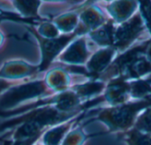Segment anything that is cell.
<instances>
[{"label": "cell", "mask_w": 151, "mask_h": 145, "mask_svg": "<svg viewBox=\"0 0 151 145\" xmlns=\"http://www.w3.org/2000/svg\"><path fill=\"white\" fill-rule=\"evenodd\" d=\"M79 113L80 111L63 112L58 105L40 107L1 123L0 133L10 131L17 127L12 134L11 141L42 137L48 129L72 120Z\"/></svg>", "instance_id": "6da1fadb"}, {"label": "cell", "mask_w": 151, "mask_h": 145, "mask_svg": "<svg viewBox=\"0 0 151 145\" xmlns=\"http://www.w3.org/2000/svg\"><path fill=\"white\" fill-rule=\"evenodd\" d=\"M149 107H151V104L146 99L125 103L103 109L96 120L104 122L111 132L125 133L134 128L138 113Z\"/></svg>", "instance_id": "7a4b0ae2"}, {"label": "cell", "mask_w": 151, "mask_h": 145, "mask_svg": "<svg viewBox=\"0 0 151 145\" xmlns=\"http://www.w3.org/2000/svg\"><path fill=\"white\" fill-rule=\"evenodd\" d=\"M56 94L45 80L30 81L13 87L0 96V112L15 109L22 105L41 97H47Z\"/></svg>", "instance_id": "3957f363"}, {"label": "cell", "mask_w": 151, "mask_h": 145, "mask_svg": "<svg viewBox=\"0 0 151 145\" xmlns=\"http://www.w3.org/2000/svg\"><path fill=\"white\" fill-rule=\"evenodd\" d=\"M34 35L36 36L40 43L41 51H42V62L38 66V71L42 72L49 68L55 58L65 49V47L78 35H81V32L78 28L75 29L73 33L64 35L61 36H57L54 38H45L40 35L37 32H34Z\"/></svg>", "instance_id": "277c9868"}, {"label": "cell", "mask_w": 151, "mask_h": 145, "mask_svg": "<svg viewBox=\"0 0 151 145\" xmlns=\"http://www.w3.org/2000/svg\"><path fill=\"white\" fill-rule=\"evenodd\" d=\"M151 43V40L144 42L141 44H138L132 49L125 51L123 54L119 56L114 62L107 68L106 71L100 76V78L109 79L110 81L117 78L122 77L127 68L141 56L145 55L147 53L148 48Z\"/></svg>", "instance_id": "5b68a950"}, {"label": "cell", "mask_w": 151, "mask_h": 145, "mask_svg": "<svg viewBox=\"0 0 151 145\" xmlns=\"http://www.w3.org/2000/svg\"><path fill=\"white\" fill-rule=\"evenodd\" d=\"M144 27V22L140 12L134 15L128 20L124 21L115 30L113 43L115 49L119 50L127 49L139 37L143 31Z\"/></svg>", "instance_id": "8992f818"}, {"label": "cell", "mask_w": 151, "mask_h": 145, "mask_svg": "<svg viewBox=\"0 0 151 145\" xmlns=\"http://www.w3.org/2000/svg\"><path fill=\"white\" fill-rule=\"evenodd\" d=\"M130 96V85L127 80L117 77L110 81L104 99L112 105H119L127 103Z\"/></svg>", "instance_id": "52a82bcc"}, {"label": "cell", "mask_w": 151, "mask_h": 145, "mask_svg": "<svg viewBox=\"0 0 151 145\" xmlns=\"http://www.w3.org/2000/svg\"><path fill=\"white\" fill-rule=\"evenodd\" d=\"M88 57V51L87 49L85 38L81 37L73 43L67 50H65L59 57V59L65 63L73 64V66H78V64L84 63Z\"/></svg>", "instance_id": "ba28073f"}, {"label": "cell", "mask_w": 151, "mask_h": 145, "mask_svg": "<svg viewBox=\"0 0 151 145\" xmlns=\"http://www.w3.org/2000/svg\"><path fill=\"white\" fill-rule=\"evenodd\" d=\"M115 53V50L111 48L100 50L97 51L88 61L87 65L88 74L94 76L95 78L100 77L104 69L109 66L112 57Z\"/></svg>", "instance_id": "9c48e42d"}, {"label": "cell", "mask_w": 151, "mask_h": 145, "mask_svg": "<svg viewBox=\"0 0 151 145\" xmlns=\"http://www.w3.org/2000/svg\"><path fill=\"white\" fill-rule=\"evenodd\" d=\"M75 120H70L60 125L55 126L48 129L41 137V143L42 145H61L64 142L65 136L68 134L73 128Z\"/></svg>", "instance_id": "30bf717a"}, {"label": "cell", "mask_w": 151, "mask_h": 145, "mask_svg": "<svg viewBox=\"0 0 151 145\" xmlns=\"http://www.w3.org/2000/svg\"><path fill=\"white\" fill-rule=\"evenodd\" d=\"M39 73L38 67L28 66L20 62H13L5 66L0 72L1 78H13L19 77V79H25V77L31 78V75Z\"/></svg>", "instance_id": "8fae6325"}, {"label": "cell", "mask_w": 151, "mask_h": 145, "mask_svg": "<svg viewBox=\"0 0 151 145\" xmlns=\"http://www.w3.org/2000/svg\"><path fill=\"white\" fill-rule=\"evenodd\" d=\"M115 30L112 21L110 20L100 27L90 32V36L93 41L99 45H113Z\"/></svg>", "instance_id": "7c38bea8"}, {"label": "cell", "mask_w": 151, "mask_h": 145, "mask_svg": "<svg viewBox=\"0 0 151 145\" xmlns=\"http://www.w3.org/2000/svg\"><path fill=\"white\" fill-rule=\"evenodd\" d=\"M151 72V62L144 55L139 57L126 71L121 77L125 80L141 79L142 76Z\"/></svg>", "instance_id": "4fadbf2b"}, {"label": "cell", "mask_w": 151, "mask_h": 145, "mask_svg": "<svg viewBox=\"0 0 151 145\" xmlns=\"http://www.w3.org/2000/svg\"><path fill=\"white\" fill-rule=\"evenodd\" d=\"M138 2H113L108 5V11L118 22H124L131 16Z\"/></svg>", "instance_id": "5bb4252c"}, {"label": "cell", "mask_w": 151, "mask_h": 145, "mask_svg": "<svg viewBox=\"0 0 151 145\" xmlns=\"http://www.w3.org/2000/svg\"><path fill=\"white\" fill-rule=\"evenodd\" d=\"M81 19L82 21L81 26L87 32L89 29L95 30L98 28V27L104 25V22H105L104 16L92 7H89V9L84 11L81 14Z\"/></svg>", "instance_id": "9a60e30c"}, {"label": "cell", "mask_w": 151, "mask_h": 145, "mask_svg": "<svg viewBox=\"0 0 151 145\" xmlns=\"http://www.w3.org/2000/svg\"><path fill=\"white\" fill-rule=\"evenodd\" d=\"M130 96L138 100L146 99L151 96V77L148 79H138L129 82Z\"/></svg>", "instance_id": "2e32d148"}, {"label": "cell", "mask_w": 151, "mask_h": 145, "mask_svg": "<svg viewBox=\"0 0 151 145\" xmlns=\"http://www.w3.org/2000/svg\"><path fill=\"white\" fill-rule=\"evenodd\" d=\"M105 88L102 82H92L81 85H76L73 88V91L80 97H88L99 94Z\"/></svg>", "instance_id": "e0dca14e"}, {"label": "cell", "mask_w": 151, "mask_h": 145, "mask_svg": "<svg viewBox=\"0 0 151 145\" xmlns=\"http://www.w3.org/2000/svg\"><path fill=\"white\" fill-rule=\"evenodd\" d=\"M124 140L127 145H151V135L133 128L124 133Z\"/></svg>", "instance_id": "ac0fdd59"}, {"label": "cell", "mask_w": 151, "mask_h": 145, "mask_svg": "<svg viewBox=\"0 0 151 145\" xmlns=\"http://www.w3.org/2000/svg\"><path fill=\"white\" fill-rule=\"evenodd\" d=\"M134 128L151 135V107L144 110L142 114H139L134 125Z\"/></svg>", "instance_id": "d6986e66"}, {"label": "cell", "mask_w": 151, "mask_h": 145, "mask_svg": "<svg viewBox=\"0 0 151 145\" xmlns=\"http://www.w3.org/2000/svg\"><path fill=\"white\" fill-rule=\"evenodd\" d=\"M12 5L16 6L17 8L21 11V12L27 16H36L37 15V10L39 5L41 4L40 2H24V1H18V2H12Z\"/></svg>", "instance_id": "ffe728a7"}, {"label": "cell", "mask_w": 151, "mask_h": 145, "mask_svg": "<svg viewBox=\"0 0 151 145\" xmlns=\"http://www.w3.org/2000/svg\"><path fill=\"white\" fill-rule=\"evenodd\" d=\"M138 4L140 7V14L142 18L144 25H146L151 34V2L140 1L138 2Z\"/></svg>", "instance_id": "44dd1931"}, {"label": "cell", "mask_w": 151, "mask_h": 145, "mask_svg": "<svg viewBox=\"0 0 151 145\" xmlns=\"http://www.w3.org/2000/svg\"><path fill=\"white\" fill-rule=\"evenodd\" d=\"M58 27L61 28L64 32H69L76 27L78 24L77 17L75 14H68L65 17H61L57 20Z\"/></svg>", "instance_id": "7402d4cb"}, {"label": "cell", "mask_w": 151, "mask_h": 145, "mask_svg": "<svg viewBox=\"0 0 151 145\" xmlns=\"http://www.w3.org/2000/svg\"><path fill=\"white\" fill-rule=\"evenodd\" d=\"M30 81L31 79L27 80L26 78L25 79H5V78L0 77V96L6 90H8L9 89L28 82Z\"/></svg>", "instance_id": "603a6c76"}, {"label": "cell", "mask_w": 151, "mask_h": 145, "mask_svg": "<svg viewBox=\"0 0 151 145\" xmlns=\"http://www.w3.org/2000/svg\"><path fill=\"white\" fill-rule=\"evenodd\" d=\"M41 139V137H34L29 139H24V140H17V141H10L5 142L4 145H35L38 141Z\"/></svg>", "instance_id": "cb8c5ba5"}, {"label": "cell", "mask_w": 151, "mask_h": 145, "mask_svg": "<svg viewBox=\"0 0 151 145\" xmlns=\"http://www.w3.org/2000/svg\"><path fill=\"white\" fill-rule=\"evenodd\" d=\"M146 55H147V58H148V59L150 60L151 62V43L150 44V46H149V48H148V50H147V53H146Z\"/></svg>", "instance_id": "d4e9b609"}, {"label": "cell", "mask_w": 151, "mask_h": 145, "mask_svg": "<svg viewBox=\"0 0 151 145\" xmlns=\"http://www.w3.org/2000/svg\"><path fill=\"white\" fill-rule=\"evenodd\" d=\"M146 100L150 101V104H151V96H150L149 97H147V98H146Z\"/></svg>", "instance_id": "484cf974"}, {"label": "cell", "mask_w": 151, "mask_h": 145, "mask_svg": "<svg viewBox=\"0 0 151 145\" xmlns=\"http://www.w3.org/2000/svg\"><path fill=\"white\" fill-rule=\"evenodd\" d=\"M35 145H42V144H39L38 143H36V144H35Z\"/></svg>", "instance_id": "4316f807"}]
</instances>
